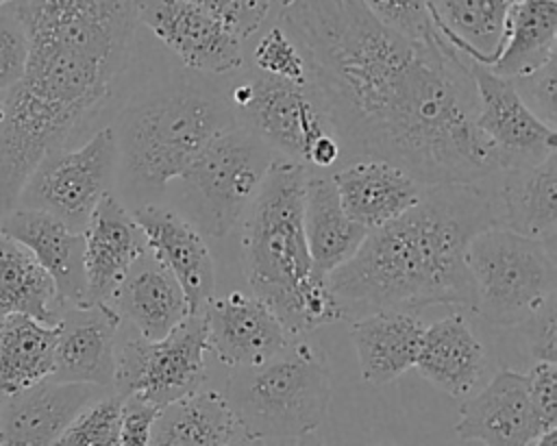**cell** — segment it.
<instances>
[{
  "label": "cell",
  "mask_w": 557,
  "mask_h": 446,
  "mask_svg": "<svg viewBox=\"0 0 557 446\" xmlns=\"http://www.w3.org/2000/svg\"><path fill=\"white\" fill-rule=\"evenodd\" d=\"M553 57H557V2L511 0L505 24V46L487 70L503 78L518 80L537 72Z\"/></svg>",
  "instance_id": "obj_28"
},
{
  "label": "cell",
  "mask_w": 557,
  "mask_h": 446,
  "mask_svg": "<svg viewBox=\"0 0 557 446\" xmlns=\"http://www.w3.org/2000/svg\"><path fill=\"white\" fill-rule=\"evenodd\" d=\"M205 313H191L168 337H128L115 350L113 394L163 409L202 389L207 376Z\"/></svg>",
  "instance_id": "obj_10"
},
{
  "label": "cell",
  "mask_w": 557,
  "mask_h": 446,
  "mask_svg": "<svg viewBox=\"0 0 557 446\" xmlns=\"http://www.w3.org/2000/svg\"><path fill=\"white\" fill-rule=\"evenodd\" d=\"M476 94V128L500 157V170L531 168L555 152V128L546 126L520 98L513 80L470 63Z\"/></svg>",
  "instance_id": "obj_12"
},
{
  "label": "cell",
  "mask_w": 557,
  "mask_h": 446,
  "mask_svg": "<svg viewBox=\"0 0 557 446\" xmlns=\"http://www.w3.org/2000/svg\"><path fill=\"white\" fill-rule=\"evenodd\" d=\"M281 26L300 48L342 159H379L422 187L472 185L500 172L476 128L468 61L437 33L407 39L366 2H283Z\"/></svg>",
  "instance_id": "obj_1"
},
{
  "label": "cell",
  "mask_w": 557,
  "mask_h": 446,
  "mask_svg": "<svg viewBox=\"0 0 557 446\" xmlns=\"http://www.w3.org/2000/svg\"><path fill=\"white\" fill-rule=\"evenodd\" d=\"M413 368L448 396H466L483 374L485 348L455 313L424 326Z\"/></svg>",
  "instance_id": "obj_25"
},
{
  "label": "cell",
  "mask_w": 557,
  "mask_h": 446,
  "mask_svg": "<svg viewBox=\"0 0 557 446\" xmlns=\"http://www.w3.org/2000/svg\"><path fill=\"white\" fill-rule=\"evenodd\" d=\"M292 446H326V442L313 431V433H309V435H302L300 439H296Z\"/></svg>",
  "instance_id": "obj_41"
},
{
  "label": "cell",
  "mask_w": 557,
  "mask_h": 446,
  "mask_svg": "<svg viewBox=\"0 0 557 446\" xmlns=\"http://www.w3.org/2000/svg\"><path fill=\"white\" fill-rule=\"evenodd\" d=\"M524 376L540 420L546 429H557V363L535 361Z\"/></svg>",
  "instance_id": "obj_39"
},
{
  "label": "cell",
  "mask_w": 557,
  "mask_h": 446,
  "mask_svg": "<svg viewBox=\"0 0 557 446\" xmlns=\"http://www.w3.org/2000/svg\"><path fill=\"white\" fill-rule=\"evenodd\" d=\"M511 0H440L426 2L442 39L466 61L490 67L505 46Z\"/></svg>",
  "instance_id": "obj_27"
},
{
  "label": "cell",
  "mask_w": 557,
  "mask_h": 446,
  "mask_svg": "<svg viewBox=\"0 0 557 446\" xmlns=\"http://www.w3.org/2000/svg\"><path fill=\"white\" fill-rule=\"evenodd\" d=\"M276 152L235 126L213 139L176 178V207L202 237H224L242 224Z\"/></svg>",
  "instance_id": "obj_7"
},
{
  "label": "cell",
  "mask_w": 557,
  "mask_h": 446,
  "mask_svg": "<svg viewBox=\"0 0 557 446\" xmlns=\"http://www.w3.org/2000/svg\"><path fill=\"white\" fill-rule=\"evenodd\" d=\"M137 22L200 74H226L244 63L242 44L222 28L202 0L137 2Z\"/></svg>",
  "instance_id": "obj_13"
},
{
  "label": "cell",
  "mask_w": 557,
  "mask_h": 446,
  "mask_svg": "<svg viewBox=\"0 0 557 446\" xmlns=\"http://www.w3.org/2000/svg\"><path fill=\"white\" fill-rule=\"evenodd\" d=\"M122 402L115 394L91 400L76 413L54 446H117Z\"/></svg>",
  "instance_id": "obj_32"
},
{
  "label": "cell",
  "mask_w": 557,
  "mask_h": 446,
  "mask_svg": "<svg viewBox=\"0 0 557 446\" xmlns=\"http://www.w3.org/2000/svg\"><path fill=\"white\" fill-rule=\"evenodd\" d=\"M115 181V133L113 126H104L78 148L50 152L22 187L15 207L50 213L67 228L83 233L98 202L113 194Z\"/></svg>",
  "instance_id": "obj_11"
},
{
  "label": "cell",
  "mask_w": 557,
  "mask_h": 446,
  "mask_svg": "<svg viewBox=\"0 0 557 446\" xmlns=\"http://www.w3.org/2000/svg\"><path fill=\"white\" fill-rule=\"evenodd\" d=\"M374 446H389V444H374Z\"/></svg>",
  "instance_id": "obj_45"
},
{
  "label": "cell",
  "mask_w": 557,
  "mask_h": 446,
  "mask_svg": "<svg viewBox=\"0 0 557 446\" xmlns=\"http://www.w3.org/2000/svg\"><path fill=\"white\" fill-rule=\"evenodd\" d=\"M529 355L535 361L557 363V307L555 296L548 298L524 324Z\"/></svg>",
  "instance_id": "obj_38"
},
{
  "label": "cell",
  "mask_w": 557,
  "mask_h": 446,
  "mask_svg": "<svg viewBox=\"0 0 557 446\" xmlns=\"http://www.w3.org/2000/svg\"><path fill=\"white\" fill-rule=\"evenodd\" d=\"M57 326L28 315L0 320V394L26 392L52 376Z\"/></svg>",
  "instance_id": "obj_30"
},
{
  "label": "cell",
  "mask_w": 557,
  "mask_h": 446,
  "mask_svg": "<svg viewBox=\"0 0 557 446\" xmlns=\"http://www.w3.org/2000/svg\"><path fill=\"white\" fill-rule=\"evenodd\" d=\"M494 228L487 187L433 185L394 222L370 231L350 261L326 276L342 320L379 311L413 313L429 305L474 311L468 246Z\"/></svg>",
  "instance_id": "obj_3"
},
{
  "label": "cell",
  "mask_w": 557,
  "mask_h": 446,
  "mask_svg": "<svg viewBox=\"0 0 557 446\" xmlns=\"http://www.w3.org/2000/svg\"><path fill=\"white\" fill-rule=\"evenodd\" d=\"M28 41L13 2H0V94L20 83L26 70Z\"/></svg>",
  "instance_id": "obj_35"
},
{
  "label": "cell",
  "mask_w": 557,
  "mask_h": 446,
  "mask_svg": "<svg viewBox=\"0 0 557 446\" xmlns=\"http://www.w3.org/2000/svg\"><path fill=\"white\" fill-rule=\"evenodd\" d=\"M239 435L237 422L218 389H198L159 409L148 446H228Z\"/></svg>",
  "instance_id": "obj_29"
},
{
  "label": "cell",
  "mask_w": 557,
  "mask_h": 446,
  "mask_svg": "<svg viewBox=\"0 0 557 446\" xmlns=\"http://www.w3.org/2000/svg\"><path fill=\"white\" fill-rule=\"evenodd\" d=\"M122 318L104 305L63 307L57 322L52 381L113 389Z\"/></svg>",
  "instance_id": "obj_17"
},
{
  "label": "cell",
  "mask_w": 557,
  "mask_h": 446,
  "mask_svg": "<svg viewBox=\"0 0 557 446\" xmlns=\"http://www.w3.org/2000/svg\"><path fill=\"white\" fill-rule=\"evenodd\" d=\"M372 15L392 28L394 33L413 39L431 41L437 35V28L431 20L426 2H400V0H372L366 2Z\"/></svg>",
  "instance_id": "obj_34"
},
{
  "label": "cell",
  "mask_w": 557,
  "mask_h": 446,
  "mask_svg": "<svg viewBox=\"0 0 557 446\" xmlns=\"http://www.w3.org/2000/svg\"><path fill=\"white\" fill-rule=\"evenodd\" d=\"M331 178L346 215L366 233L400 218L424 189L405 170L379 159L350 161Z\"/></svg>",
  "instance_id": "obj_22"
},
{
  "label": "cell",
  "mask_w": 557,
  "mask_h": 446,
  "mask_svg": "<svg viewBox=\"0 0 557 446\" xmlns=\"http://www.w3.org/2000/svg\"><path fill=\"white\" fill-rule=\"evenodd\" d=\"M307 174V168L276 157L242 220V268L248 289L278 318L289 337L342 320L305 239Z\"/></svg>",
  "instance_id": "obj_4"
},
{
  "label": "cell",
  "mask_w": 557,
  "mask_h": 446,
  "mask_svg": "<svg viewBox=\"0 0 557 446\" xmlns=\"http://www.w3.org/2000/svg\"><path fill=\"white\" fill-rule=\"evenodd\" d=\"M533 446H557V429H553V431L540 435V437L533 442Z\"/></svg>",
  "instance_id": "obj_42"
},
{
  "label": "cell",
  "mask_w": 557,
  "mask_h": 446,
  "mask_svg": "<svg viewBox=\"0 0 557 446\" xmlns=\"http://www.w3.org/2000/svg\"><path fill=\"white\" fill-rule=\"evenodd\" d=\"M487 189L494 228L555 246L557 235V152L531 168L496 172Z\"/></svg>",
  "instance_id": "obj_20"
},
{
  "label": "cell",
  "mask_w": 557,
  "mask_h": 446,
  "mask_svg": "<svg viewBox=\"0 0 557 446\" xmlns=\"http://www.w3.org/2000/svg\"><path fill=\"white\" fill-rule=\"evenodd\" d=\"M28 41L24 76L2 94L0 218L35 168L63 148L124 72L137 26V2H13Z\"/></svg>",
  "instance_id": "obj_2"
},
{
  "label": "cell",
  "mask_w": 557,
  "mask_h": 446,
  "mask_svg": "<svg viewBox=\"0 0 557 446\" xmlns=\"http://www.w3.org/2000/svg\"><path fill=\"white\" fill-rule=\"evenodd\" d=\"M520 98L524 104L550 128H555L557 122V57H553L548 63H544L537 72L513 80Z\"/></svg>",
  "instance_id": "obj_37"
},
{
  "label": "cell",
  "mask_w": 557,
  "mask_h": 446,
  "mask_svg": "<svg viewBox=\"0 0 557 446\" xmlns=\"http://www.w3.org/2000/svg\"><path fill=\"white\" fill-rule=\"evenodd\" d=\"M0 117H2V94H0Z\"/></svg>",
  "instance_id": "obj_44"
},
{
  "label": "cell",
  "mask_w": 557,
  "mask_h": 446,
  "mask_svg": "<svg viewBox=\"0 0 557 446\" xmlns=\"http://www.w3.org/2000/svg\"><path fill=\"white\" fill-rule=\"evenodd\" d=\"M57 287L35 257L0 231V320L28 315L57 326L61 315Z\"/></svg>",
  "instance_id": "obj_31"
},
{
  "label": "cell",
  "mask_w": 557,
  "mask_h": 446,
  "mask_svg": "<svg viewBox=\"0 0 557 446\" xmlns=\"http://www.w3.org/2000/svg\"><path fill=\"white\" fill-rule=\"evenodd\" d=\"M148 250L181 285L189 313H202L215 296V263L200 231L172 207L152 202L131 209Z\"/></svg>",
  "instance_id": "obj_16"
},
{
  "label": "cell",
  "mask_w": 557,
  "mask_h": 446,
  "mask_svg": "<svg viewBox=\"0 0 557 446\" xmlns=\"http://www.w3.org/2000/svg\"><path fill=\"white\" fill-rule=\"evenodd\" d=\"M237 126L228 98L200 83L178 80L135 96L113 126L120 187L152 205L196 157Z\"/></svg>",
  "instance_id": "obj_5"
},
{
  "label": "cell",
  "mask_w": 557,
  "mask_h": 446,
  "mask_svg": "<svg viewBox=\"0 0 557 446\" xmlns=\"http://www.w3.org/2000/svg\"><path fill=\"white\" fill-rule=\"evenodd\" d=\"M159 409L126 398L122 402V424L117 446H148L152 422Z\"/></svg>",
  "instance_id": "obj_40"
},
{
  "label": "cell",
  "mask_w": 557,
  "mask_h": 446,
  "mask_svg": "<svg viewBox=\"0 0 557 446\" xmlns=\"http://www.w3.org/2000/svg\"><path fill=\"white\" fill-rule=\"evenodd\" d=\"M252 63L257 74L278 78L292 85H309V70L300 48L278 24L272 26L255 46Z\"/></svg>",
  "instance_id": "obj_33"
},
{
  "label": "cell",
  "mask_w": 557,
  "mask_h": 446,
  "mask_svg": "<svg viewBox=\"0 0 557 446\" xmlns=\"http://www.w3.org/2000/svg\"><path fill=\"white\" fill-rule=\"evenodd\" d=\"M207 11L222 24V28L237 39L246 41L263 24L265 15L276 2L259 0H202Z\"/></svg>",
  "instance_id": "obj_36"
},
{
  "label": "cell",
  "mask_w": 557,
  "mask_h": 446,
  "mask_svg": "<svg viewBox=\"0 0 557 446\" xmlns=\"http://www.w3.org/2000/svg\"><path fill=\"white\" fill-rule=\"evenodd\" d=\"M228 446H265L263 442H259V439H252V437H246V435H237Z\"/></svg>",
  "instance_id": "obj_43"
},
{
  "label": "cell",
  "mask_w": 557,
  "mask_h": 446,
  "mask_svg": "<svg viewBox=\"0 0 557 446\" xmlns=\"http://www.w3.org/2000/svg\"><path fill=\"white\" fill-rule=\"evenodd\" d=\"M83 244L87 305L113 309L131 268L148 252L146 235L131 209L115 194H107L89 215Z\"/></svg>",
  "instance_id": "obj_14"
},
{
  "label": "cell",
  "mask_w": 557,
  "mask_h": 446,
  "mask_svg": "<svg viewBox=\"0 0 557 446\" xmlns=\"http://www.w3.org/2000/svg\"><path fill=\"white\" fill-rule=\"evenodd\" d=\"M424 326L416 313L400 311H379L352 320L350 335L361 381L376 387L413 368Z\"/></svg>",
  "instance_id": "obj_24"
},
{
  "label": "cell",
  "mask_w": 557,
  "mask_h": 446,
  "mask_svg": "<svg viewBox=\"0 0 557 446\" xmlns=\"http://www.w3.org/2000/svg\"><path fill=\"white\" fill-rule=\"evenodd\" d=\"M0 231L24 246L57 287L61 307H85L83 233L50 213L15 207L0 218Z\"/></svg>",
  "instance_id": "obj_19"
},
{
  "label": "cell",
  "mask_w": 557,
  "mask_h": 446,
  "mask_svg": "<svg viewBox=\"0 0 557 446\" xmlns=\"http://www.w3.org/2000/svg\"><path fill=\"white\" fill-rule=\"evenodd\" d=\"M540 420L527 376L516 370H498L492 381L459 407L455 433L466 442L483 446H531L540 435L548 433Z\"/></svg>",
  "instance_id": "obj_18"
},
{
  "label": "cell",
  "mask_w": 557,
  "mask_h": 446,
  "mask_svg": "<svg viewBox=\"0 0 557 446\" xmlns=\"http://www.w3.org/2000/svg\"><path fill=\"white\" fill-rule=\"evenodd\" d=\"M237 124L252 131L276 157L329 170L342 161V146L311 85H292L255 74L228 91Z\"/></svg>",
  "instance_id": "obj_9"
},
{
  "label": "cell",
  "mask_w": 557,
  "mask_h": 446,
  "mask_svg": "<svg viewBox=\"0 0 557 446\" xmlns=\"http://www.w3.org/2000/svg\"><path fill=\"white\" fill-rule=\"evenodd\" d=\"M100 392L91 385L48 379L4 398L0 405V446H54L76 413Z\"/></svg>",
  "instance_id": "obj_21"
},
{
  "label": "cell",
  "mask_w": 557,
  "mask_h": 446,
  "mask_svg": "<svg viewBox=\"0 0 557 446\" xmlns=\"http://www.w3.org/2000/svg\"><path fill=\"white\" fill-rule=\"evenodd\" d=\"M207 346L231 370L255 368L278 355L289 333L252 294L233 289L205 307Z\"/></svg>",
  "instance_id": "obj_15"
},
{
  "label": "cell",
  "mask_w": 557,
  "mask_h": 446,
  "mask_svg": "<svg viewBox=\"0 0 557 446\" xmlns=\"http://www.w3.org/2000/svg\"><path fill=\"white\" fill-rule=\"evenodd\" d=\"M474 311L494 326L524 324L557 296L555 246L503 228L481 231L468 246Z\"/></svg>",
  "instance_id": "obj_8"
},
{
  "label": "cell",
  "mask_w": 557,
  "mask_h": 446,
  "mask_svg": "<svg viewBox=\"0 0 557 446\" xmlns=\"http://www.w3.org/2000/svg\"><path fill=\"white\" fill-rule=\"evenodd\" d=\"M222 394L242 435L265 446H292L318 431L329 413L331 366L318 346L292 339L265 363L231 370Z\"/></svg>",
  "instance_id": "obj_6"
},
{
  "label": "cell",
  "mask_w": 557,
  "mask_h": 446,
  "mask_svg": "<svg viewBox=\"0 0 557 446\" xmlns=\"http://www.w3.org/2000/svg\"><path fill=\"white\" fill-rule=\"evenodd\" d=\"M302 228L311 261L322 276L350 261L368 235L346 215L333 178L315 172H309L305 183Z\"/></svg>",
  "instance_id": "obj_26"
},
{
  "label": "cell",
  "mask_w": 557,
  "mask_h": 446,
  "mask_svg": "<svg viewBox=\"0 0 557 446\" xmlns=\"http://www.w3.org/2000/svg\"><path fill=\"white\" fill-rule=\"evenodd\" d=\"M113 309L135 326L137 337L148 342L168 337L191 315L181 285L150 250L131 268Z\"/></svg>",
  "instance_id": "obj_23"
}]
</instances>
